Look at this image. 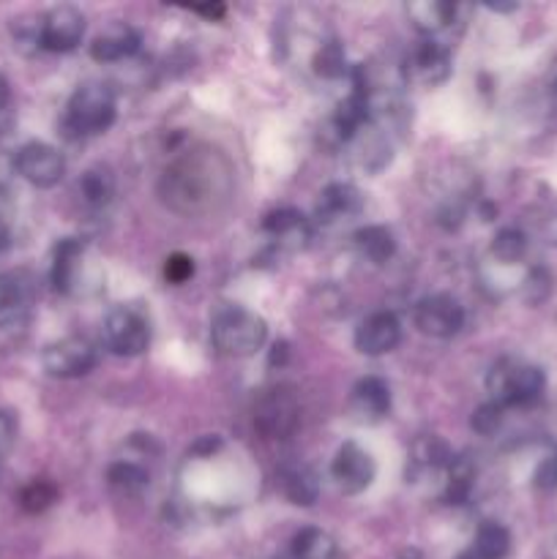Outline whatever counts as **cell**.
<instances>
[{
  "instance_id": "1f68e13d",
  "label": "cell",
  "mask_w": 557,
  "mask_h": 559,
  "mask_svg": "<svg viewBox=\"0 0 557 559\" xmlns=\"http://www.w3.org/2000/svg\"><path fill=\"white\" fill-rule=\"evenodd\" d=\"M500 424H502V407L495 402L481 404V407L473 413V418H470V426L484 437L495 435V431L500 429Z\"/></svg>"
},
{
  "instance_id": "5b68a950",
  "label": "cell",
  "mask_w": 557,
  "mask_h": 559,
  "mask_svg": "<svg viewBox=\"0 0 557 559\" xmlns=\"http://www.w3.org/2000/svg\"><path fill=\"white\" fill-rule=\"evenodd\" d=\"M98 349L85 336H66L47 344L42 353V366L55 380H76L96 369Z\"/></svg>"
},
{
  "instance_id": "83f0119b",
  "label": "cell",
  "mask_w": 557,
  "mask_h": 559,
  "mask_svg": "<svg viewBox=\"0 0 557 559\" xmlns=\"http://www.w3.org/2000/svg\"><path fill=\"white\" fill-rule=\"evenodd\" d=\"M58 497H60V491H58V486L52 484V480L36 478V480H31L27 486H22L16 502H20L22 511L33 513V516H36V513L49 511V508L58 502Z\"/></svg>"
},
{
  "instance_id": "4fadbf2b",
  "label": "cell",
  "mask_w": 557,
  "mask_h": 559,
  "mask_svg": "<svg viewBox=\"0 0 557 559\" xmlns=\"http://www.w3.org/2000/svg\"><path fill=\"white\" fill-rule=\"evenodd\" d=\"M404 76L415 85L435 87L451 76V52L435 38H426L420 47L413 49V55L404 63Z\"/></svg>"
},
{
  "instance_id": "30bf717a",
  "label": "cell",
  "mask_w": 557,
  "mask_h": 559,
  "mask_svg": "<svg viewBox=\"0 0 557 559\" xmlns=\"http://www.w3.org/2000/svg\"><path fill=\"white\" fill-rule=\"evenodd\" d=\"M300 407L298 399L287 391V388H276L268 396L260 399L254 409V426L260 435L268 440H287L295 429H298Z\"/></svg>"
},
{
  "instance_id": "4316f807",
  "label": "cell",
  "mask_w": 557,
  "mask_h": 559,
  "mask_svg": "<svg viewBox=\"0 0 557 559\" xmlns=\"http://www.w3.org/2000/svg\"><path fill=\"white\" fill-rule=\"evenodd\" d=\"M80 191L85 197L87 205L104 207L112 202L115 197V178L107 167H93L87 169L80 178Z\"/></svg>"
},
{
  "instance_id": "e0dca14e",
  "label": "cell",
  "mask_w": 557,
  "mask_h": 559,
  "mask_svg": "<svg viewBox=\"0 0 557 559\" xmlns=\"http://www.w3.org/2000/svg\"><path fill=\"white\" fill-rule=\"evenodd\" d=\"M278 489L282 495L287 497L293 506L300 508H311L320 497V480H317L315 469L309 464H300V462H289L278 467Z\"/></svg>"
},
{
  "instance_id": "f546056e",
  "label": "cell",
  "mask_w": 557,
  "mask_h": 559,
  "mask_svg": "<svg viewBox=\"0 0 557 559\" xmlns=\"http://www.w3.org/2000/svg\"><path fill=\"white\" fill-rule=\"evenodd\" d=\"M524 254H528V235H524L522 229L506 227L495 235V240H491V257L500 260L502 265H513V262L522 260Z\"/></svg>"
},
{
  "instance_id": "836d02e7",
  "label": "cell",
  "mask_w": 557,
  "mask_h": 559,
  "mask_svg": "<svg viewBox=\"0 0 557 559\" xmlns=\"http://www.w3.org/2000/svg\"><path fill=\"white\" fill-rule=\"evenodd\" d=\"M533 484H535V489H541V491L555 489L557 486V453H549V456L538 464V469H535V475H533Z\"/></svg>"
},
{
  "instance_id": "8992f818",
  "label": "cell",
  "mask_w": 557,
  "mask_h": 559,
  "mask_svg": "<svg viewBox=\"0 0 557 559\" xmlns=\"http://www.w3.org/2000/svg\"><path fill=\"white\" fill-rule=\"evenodd\" d=\"M102 338L107 349L120 358H137L151 344V328H147L145 317L140 311L129 309V306H118L107 314L102 325Z\"/></svg>"
},
{
  "instance_id": "6da1fadb",
  "label": "cell",
  "mask_w": 557,
  "mask_h": 559,
  "mask_svg": "<svg viewBox=\"0 0 557 559\" xmlns=\"http://www.w3.org/2000/svg\"><path fill=\"white\" fill-rule=\"evenodd\" d=\"M158 194L164 205L180 216L211 213L233 194V167L211 147L189 151L164 169Z\"/></svg>"
},
{
  "instance_id": "e575fe53",
  "label": "cell",
  "mask_w": 557,
  "mask_h": 559,
  "mask_svg": "<svg viewBox=\"0 0 557 559\" xmlns=\"http://www.w3.org/2000/svg\"><path fill=\"white\" fill-rule=\"evenodd\" d=\"M14 437H16L14 418H11V415L5 413V409H0V459H3V453L11 448Z\"/></svg>"
},
{
  "instance_id": "ba28073f",
  "label": "cell",
  "mask_w": 557,
  "mask_h": 559,
  "mask_svg": "<svg viewBox=\"0 0 557 559\" xmlns=\"http://www.w3.org/2000/svg\"><path fill=\"white\" fill-rule=\"evenodd\" d=\"M85 36V16L74 5H55L38 16V49L71 52Z\"/></svg>"
},
{
  "instance_id": "d590c367",
  "label": "cell",
  "mask_w": 557,
  "mask_h": 559,
  "mask_svg": "<svg viewBox=\"0 0 557 559\" xmlns=\"http://www.w3.org/2000/svg\"><path fill=\"white\" fill-rule=\"evenodd\" d=\"M186 9L189 11H194V14H200V16H205V20H222L224 14H227V5L224 3H191V5H186Z\"/></svg>"
},
{
  "instance_id": "d6986e66",
  "label": "cell",
  "mask_w": 557,
  "mask_h": 559,
  "mask_svg": "<svg viewBox=\"0 0 557 559\" xmlns=\"http://www.w3.org/2000/svg\"><path fill=\"white\" fill-rule=\"evenodd\" d=\"M457 11L459 5L451 3V0H418V3L407 5L413 25L429 38L451 27V22L457 20Z\"/></svg>"
},
{
  "instance_id": "ffe728a7",
  "label": "cell",
  "mask_w": 557,
  "mask_h": 559,
  "mask_svg": "<svg viewBox=\"0 0 557 559\" xmlns=\"http://www.w3.org/2000/svg\"><path fill=\"white\" fill-rule=\"evenodd\" d=\"M82 251H85V243L76 238H66L55 246V257H52V284L58 293L69 295L74 293L76 284V273H80V260Z\"/></svg>"
},
{
  "instance_id": "d4e9b609",
  "label": "cell",
  "mask_w": 557,
  "mask_h": 559,
  "mask_svg": "<svg viewBox=\"0 0 557 559\" xmlns=\"http://www.w3.org/2000/svg\"><path fill=\"white\" fill-rule=\"evenodd\" d=\"M107 480L115 491L126 497H137L151 486V475H147L145 467L134 462H115L112 467L107 469Z\"/></svg>"
},
{
  "instance_id": "ab89813d",
  "label": "cell",
  "mask_w": 557,
  "mask_h": 559,
  "mask_svg": "<svg viewBox=\"0 0 557 559\" xmlns=\"http://www.w3.org/2000/svg\"><path fill=\"white\" fill-rule=\"evenodd\" d=\"M552 85L557 87V60H555V63H552Z\"/></svg>"
},
{
  "instance_id": "277c9868",
  "label": "cell",
  "mask_w": 557,
  "mask_h": 559,
  "mask_svg": "<svg viewBox=\"0 0 557 559\" xmlns=\"http://www.w3.org/2000/svg\"><path fill=\"white\" fill-rule=\"evenodd\" d=\"M486 388L491 393V402L506 407H530L544 396L546 377L538 366L517 364V360H500L491 366L486 377Z\"/></svg>"
},
{
  "instance_id": "74e56055",
  "label": "cell",
  "mask_w": 557,
  "mask_h": 559,
  "mask_svg": "<svg viewBox=\"0 0 557 559\" xmlns=\"http://www.w3.org/2000/svg\"><path fill=\"white\" fill-rule=\"evenodd\" d=\"M9 243H11V229L9 224H5V218L0 216V251L9 249Z\"/></svg>"
},
{
  "instance_id": "484cf974",
  "label": "cell",
  "mask_w": 557,
  "mask_h": 559,
  "mask_svg": "<svg viewBox=\"0 0 557 559\" xmlns=\"http://www.w3.org/2000/svg\"><path fill=\"white\" fill-rule=\"evenodd\" d=\"M453 451L440 440V437H418L413 442V464L420 469H442L451 467Z\"/></svg>"
},
{
  "instance_id": "7c38bea8",
  "label": "cell",
  "mask_w": 557,
  "mask_h": 559,
  "mask_svg": "<svg viewBox=\"0 0 557 559\" xmlns=\"http://www.w3.org/2000/svg\"><path fill=\"white\" fill-rule=\"evenodd\" d=\"M402 342V322L393 311H375L355 331V349L366 358H380L393 353Z\"/></svg>"
},
{
  "instance_id": "52a82bcc",
  "label": "cell",
  "mask_w": 557,
  "mask_h": 559,
  "mask_svg": "<svg viewBox=\"0 0 557 559\" xmlns=\"http://www.w3.org/2000/svg\"><path fill=\"white\" fill-rule=\"evenodd\" d=\"M14 169L22 180L36 189H52L63 180L66 158L58 147L47 145V142H27L16 151Z\"/></svg>"
},
{
  "instance_id": "8d00e7d4",
  "label": "cell",
  "mask_w": 557,
  "mask_h": 559,
  "mask_svg": "<svg viewBox=\"0 0 557 559\" xmlns=\"http://www.w3.org/2000/svg\"><path fill=\"white\" fill-rule=\"evenodd\" d=\"M287 358H289V344L287 342H276L273 344V349H271V366H284L287 364Z\"/></svg>"
},
{
  "instance_id": "9a60e30c",
  "label": "cell",
  "mask_w": 557,
  "mask_h": 559,
  "mask_svg": "<svg viewBox=\"0 0 557 559\" xmlns=\"http://www.w3.org/2000/svg\"><path fill=\"white\" fill-rule=\"evenodd\" d=\"M140 44L142 38L137 27H131L129 22H112L91 41V58L98 63H118V60L131 58Z\"/></svg>"
},
{
  "instance_id": "8fae6325",
  "label": "cell",
  "mask_w": 557,
  "mask_h": 559,
  "mask_svg": "<svg viewBox=\"0 0 557 559\" xmlns=\"http://www.w3.org/2000/svg\"><path fill=\"white\" fill-rule=\"evenodd\" d=\"M375 459L358 445V442H344L336 451L331 464V478L336 480L339 491L344 495H360L375 484Z\"/></svg>"
},
{
  "instance_id": "cb8c5ba5",
  "label": "cell",
  "mask_w": 557,
  "mask_h": 559,
  "mask_svg": "<svg viewBox=\"0 0 557 559\" xmlns=\"http://www.w3.org/2000/svg\"><path fill=\"white\" fill-rule=\"evenodd\" d=\"M262 229H265L268 235H273V238L278 240H293L295 246L300 243L304 238H309V227H306V218L300 216L295 207H278V211L268 213L265 222H262Z\"/></svg>"
},
{
  "instance_id": "d6a6232c",
  "label": "cell",
  "mask_w": 557,
  "mask_h": 559,
  "mask_svg": "<svg viewBox=\"0 0 557 559\" xmlns=\"http://www.w3.org/2000/svg\"><path fill=\"white\" fill-rule=\"evenodd\" d=\"M191 276H194V260L189 254L178 251V254L167 257V262H164V278L169 284H186Z\"/></svg>"
},
{
  "instance_id": "44dd1931",
  "label": "cell",
  "mask_w": 557,
  "mask_h": 559,
  "mask_svg": "<svg viewBox=\"0 0 557 559\" xmlns=\"http://www.w3.org/2000/svg\"><path fill=\"white\" fill-rule=\"evenodd\" d=\"M353 243L355 249H358V254L364 257V260L375 262V265H386V262L396 254V238H393L391 229L382 227V224H371V227L358 229V233L353 235Z\"/></svg>"
},
{
  "instance_id": "5bb4252c",
  "label": "cell",
  "mask_w": 557,
  "mask_h": 559,
  "mask_svg": "<svg viewBox=\"0 0 557 559\" xmlns=\"http://www.w3.org/2000/svg\"><path fill=\"white\" fill-rule=\"evenodd\" d=\"M391 413V388L380 377H364L349 391V415L355 424H380Z\"/></svg>"
},
{
  "instance_id": "f35d334b",
  "label": "cell",
  "mask_w": 557,
  "mask_h": 559,
  "mask_svg": "<svg viewBox=\"0 0 557 559\" xmlns=\"http://www.w3.org/2000/svg\"><path fill=\"white\" fill-rule=\"evenodd\" d=\"M9 82L3 80V76H0V109H5V104H9Z\"/></svg>"
},
{
  "instance_id": "f1b7e54d",
  "label": "cell",
  "mask_w": 557,
  "mask_h": 559,
  "mask_svg": "<svg viewBox=\"0 0 557 559\" xmlns=\"http://www.w3.org/2000/svg\"><path fill=\"white\" fill-rule=\"evenodd\" d=\"M473 480H475V469L467 459L457 456L448 467V484H446V500L451 506H462L464 500L473 491Z\"/></svg>"
},
{
  "instance_id": "7a4b0ae2",
  "label": "cell",
  "mask_w": 557,
  "mask_h": 559,
  "mask_svg": "<svg viewBox=\"0 0 557 559\" xmlns=\"http://www.w3.org/2000/svg\"><path fill=\"white\" fill-rule=\"evenodd\" d=\"M213 347L229 358H251L268 338V325L254 311L240 306H222L211 320Z\"/></svg>"
},
{
  "instance_id": "2e32d148",
  "label": "cell",
  "mask_w": 557,
  "mask_h": 559,
  "mask_svg": "<svg viewBox=\"0 0 557 559\" xmlns=\"http://www.w3.org/2000/svg\"><path fill=\"white\" fill-rule=\"evenodd\" d=\"M364 211V197L353 183H331L320 191L317 218L320 222H347Z\"/></svg>"
},
{
  "instance_id": "4dcf8cb0",
  "label": "cell",
  "mask_w": 557,
  "mask_h": 559,
  "mask_svg": "<svg viewBox=\"0 0 557 559\" xmlns=\"http://www.w3.org/2000/svg\"><path fill=\"white\" fill-rule=\"evenodd\" d=\"M344 52L342 47H339L336 41H328L322 44L320 52L315 55V71L320 76H325V80H339V76L344 74Z\"/></svg>"
},
{
  "instance_id": "603a6c76",
  "label": "cell",
  "mask_w": 557,
  "mask_h": 559,
  "mask_svg": "<svg viewBox=\"0 0 557 559\" xmlns=\"http://www.w3.org/2000/svg\"><path fill=\"white\" fill-rule=\"evenodd\" d=\"M289 549H293V559H336L339 555L336 540L320 527H304L295 533Z\"/></svg>"
},
{
  "instance_id": "ac0fdd59",
  "label": "cell",
  "mask_w": 557,
  "mask_h": 559,
  "mask_svg": "<svg viewBox=\"0 0 557 559\" xmlns=\"http://www.w3.org/2000/svg\"><path fill=\"white\" fill-rule=\"evenodd\" d=\"M31 284L20 273H0V328L16 325L31 311Z\"/></svg>"
},
{
  "instance_id": "7402d4cb",
  "label": "cell",
  "mask_w": 557,
  "mask_h": 559,
  "mask_svg": "<svg viewBox=\"0 0 557 559\" xmlns=\"http://www.w3.org/2000/svg\"><path fill=\"white\" fill-rule=\"evenodd\" d=\"M511 555V533L497 522H484L475 533L473 549L462 559H506Z\"/></svg>"
},
{
  "instance_id": "9c48e42d",
  "label": "cell",
  "mask_w": 557,
  "mask_h": 559,
  "mask_svg": "<svg viewBox=\"0 0 557 559\" xmlns=\"http://www.w3.org/2000/svg\"><path fill=\"white\" fill-rule=\"evenodd\" d=\"M415 328L431 338H453L464 328V309L451 295H426L415 306Z\"/></svg>"
},
{
  "instance_id": "3957f363",
  "label": "cell",
  "mask_w": 557,
  "mask_h": 559,
  "mask_svg": "<svg viewBox=\"0 0 557 559\" xmlns=\"http://www.w3.org/2000/svg\"><path fill=\"white\" fill-rule=\"evenodd\" d=\"M118 104L112 87L104 82H85L74 91L66 104L63 134L66 136H93L107 131L115 123Z\"/></svg>"
}]
</instances>
